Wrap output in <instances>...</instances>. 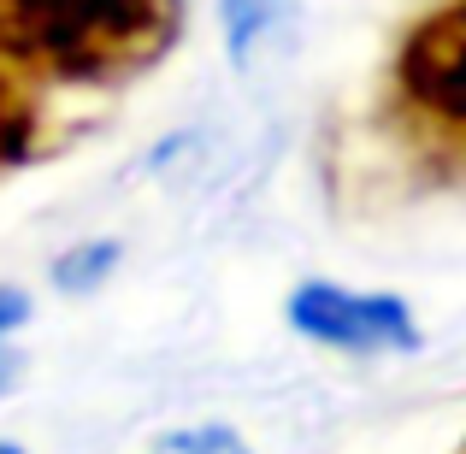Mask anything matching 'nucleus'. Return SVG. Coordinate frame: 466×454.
Instances as JSON below:
<instances>
[{
    "instance_id": "6e6552de",
    "label": "nucleus",
    "mask_w": 466,
    "mask_h": 454,
    "mask_svg": "<svg viewBox=\"0 0 466 454\" xmlns=\"http://www.w3.org/2000/svg\"><path fill=\"white\" fill-rule=\"evenodd\" d=\"M24 318H30V296H24V289H6V284H0V337H6V330H18Z\"/></svg>"
},
{
    "instance_id": "423d86ee",
    "label": "nucleus",
    "mask_w": 466,
    "mask_h": 454,
    "mask_svg": "<svg viewBox=\"0 0 466 454\" xmlns=\"http://www.w3.org/2000/svg\"><path fill=\"white\" fill-rule=\"evenodd\" d=\"M113 266H118V242H77V248H66L54 260V284L66 296H89V289H101L113 277Z\"/></svg>"
},
{
    "instance_id": "7ed1b4c3",
    "label": "nucleus",
    "mask_w": 466,
    "mask_h": 454,
    "mask_svg": "<svg viewBox=\"0 0 466 454\" xmlns=\"http://www.w3.org/2000/svg\"><path fill=\"white\" fill-rule=\"evenodd\" d=\"M289 325L337 354H408L420 348V318L401 296H372L330 277H308L289 296Z\"/></svg>"
},
{
    "instance_id": "20e7f679",
    "label": "nucleus",
    "mask_w": 466,
    "mask_h": 454,
    "mask_svg": "<svg viewBox=\"0 0 466 454\" xmlns=\"http://www.w3.org/2000/svg\"><path fill=\"white\" fill-rule=\"evenodd\" d=\"M42 148V101H35V83L0 59V177L18 171L24 159Z\"/></svg>"
},
{
    "instance_id": "1a4fd4ad",
    "label": "nucleus",
    "mask_w": 466,
    "mask_h": 454,
    "mask_svg": "<svg viewBox=\"0 0 466 454\" xmlns=\"http://www.w3.org/2000/svg\"><path fill=\"white\" fill-rule=\"evenodd\" d=\"M12 384V360H0V389H6Z\"/></svg>"
},
{
    "instance_id": "f257e3e1",
    "label": "nucleus",
    "mask_w": 466,
    "mask_h": 454,
    "mask_svg": "<svg viewBox=\"0 0 466 454\" xmlns=\"http://www.w3.org/2000/svg\"><path fill=\"white\" fill-rule=\"evenodd\" d=\"M183 0H0V59L35 89H113L177 47Z\"/></svg>"
},
{
    "instance_id": "f03ea898",
    "label": "nucleus",
    "mask_w": 466,
    "mask_h": 454,
    "mask_svg": "<svg viewBox=\"0 0 466 454\" xmlns=\"http://www.w3.org/2000/svg\"><path fill=\"white\" fill-rule=\"evenodd\" d=\"M384 113L408 148L466 166V0H431L396 35Z\"/></svg>"
},
{
    "instance_id": "9b49d317",
    "label": "nucleus",
    "mask_w": 466,
    "mask_h": 454,
    "mask_svg": "<svg viewBox=\"0 0 466 454\" xmlns=\"http://www.w3.org/2000/svg\"><path fill=\"white\" fill-rule=\"evenodd\" d=\"M461 454H466V443H461Z\"/></svg>"
},
{
    "instance_id": "39448f33",
    "label": "nucleus",
    "mask_w": 466,
    "mask_h": 454,
    "mask_svg": "<svg viewBox=\"0 0 466 454\" xmlns=\"http://www.w3.org/2000/svg\"><path fill=\"white\" fill-rule=\"evenodd\" d=\"M296 12L289 0H225V35L237 66H254L260 47H278V30H289Z\"/></svg>"
},
{
    "instance_id": "0eeeda50",
    "label": "nucleus",
    "mask_w": 466,
    "mask_h": 454,
    "mask_svg": "<svg viewBox=\"0 0 466 454\" xmlns=\"http://www.w3.org/2000/svg\"><path fill=\"white\" fill-rule=\"evenodd\" d=\"M148 454H254L230 425H183V431L154 437Z\"/></svg>"
},
{
    "instance_id": "9d476101",
    "label": "nucleus",
    "mask_w": 466,
    "mask_h": 454,
    "mask_svg": "<svg viewBox=\"0 0 466 454\" xmlns=\"http://www.w3.org/2000/svg\"><path fill=\"white\" fill-rule=\"evenodd\" d=\"M0 454H24V449H18V443H0Z\"/></svg>"
}]
</instances>
